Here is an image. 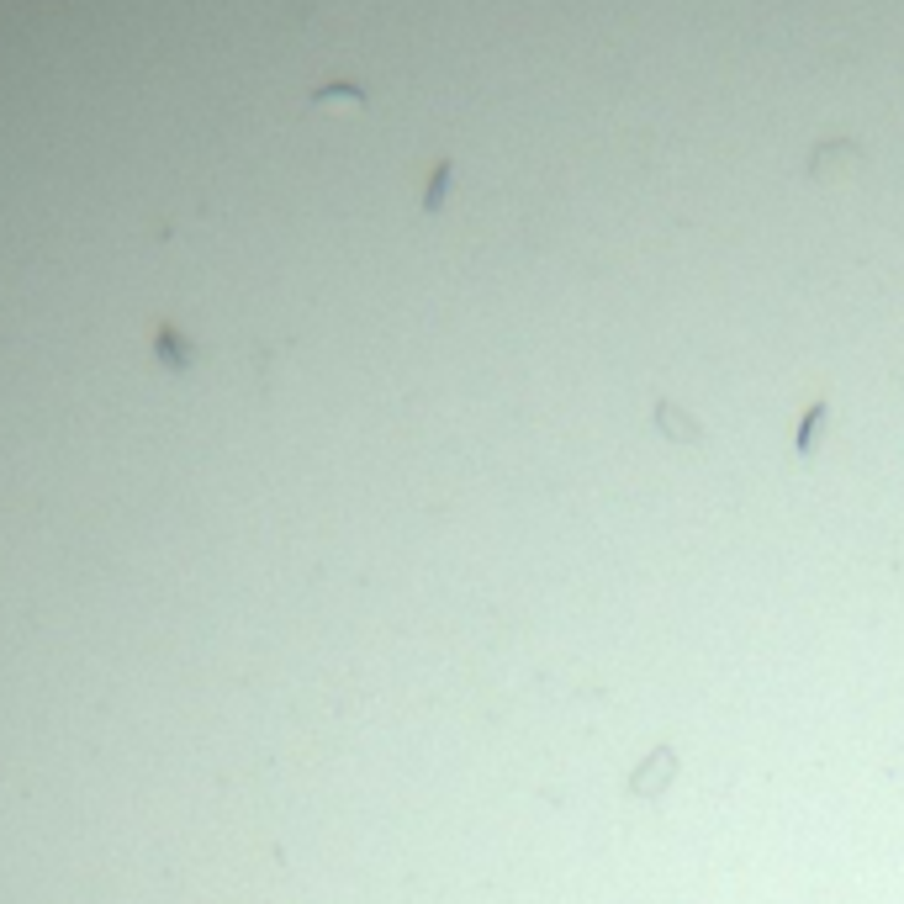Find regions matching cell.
<instances>
[{
    "label": "cell",
    "instance_id": "cell-2",
    "mask_svg": "<svg viewBox=\"0 0 904 904\" xmlns=\"http://www.w3.org/2000/svg\"><path fill=\"white\" fill-rule=\"evenodd\" d=\"M825 418H830V402H809L804 418H799V434H793V455H815V439L825 434Z\"/></svg>",
    "mask_w": 904,
    "mask_h": 904
},
{
    "label": "cell",
    "instance_id": "cell-1",
    "mask_svg": "<svg viewBox=\"0 0 904 904\" xmlns=\"http://www.w3.org/2000/svg\"><path fill=\"white\" fill-rule=\"evenodd\" d=\"M672 772H677V751H672V746H656V767L645 762L635 778H630V793H640V799H645V793H661V783H667Z\"/></svg>",
    "mask_w": 904,
    "mask_h": 904
},
{
    "label": "cell",
    "instance_id": "cell-3",
    "mask_svg": "<svg viewBox=\"0 0 904 904\" xmlns=\"http://www.w3.org/2000/svg\"><path fill=\"white\" fill-rule=\"evenodd\" d=\"M656 429L667 434V439H677V445H693V439H704V429H698L693 418H682L672 402H656Z\"/></svg>",
    "mask_w": 904,
    "mask_h": 904
}]
</instances>
